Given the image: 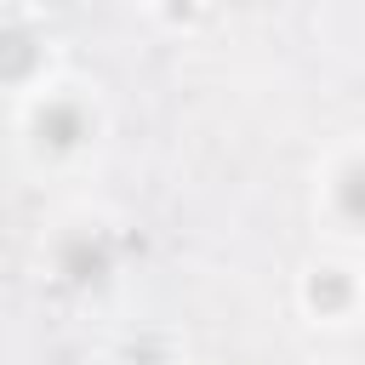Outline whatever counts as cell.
I'll use <instances>...</instances> for the list:
<instances>
[{
  "label": "cell",
  "mask_w": 365,
  "mask_h": 365,
  "mask_svg": "<svg viewBox=\"0 0 365 365\" xmlns=\"http://www.w3.org/2000/svg\"><path fill=\"white\" fill-rule=\"evenodd\" d=\"M336 205H342V217L365 222V165H348V171H342V182H336Z\"/></svg>",
  "instance_id": "3957f363"
},
{
  "label": "cell",
  "mask_w": 365,
  "mask_h": 365,
  "mask_svg": "<svg viewBox=\"0 0 365 365\" xmlns=\"http://www.w3.org/2000/svg\"><path fill=\"white\" fill-rule=\"evenodd\" d=\"M308 302H314V308H342V302H348V279L331 274V268L314 274V279H308Z\"/></svg>",
  "instance_id": "277c9868"
},
{
  "label": "cell",
  "mask_w": 365,
  "mask_h": 365,
  "mask_svg": "<svg viewBox=\"0 0 365 365\" xmlns=\"http://www.w3.org/2000/svg\"><path fill=\"white\" fill-rule=\"evenodd\" d=\"M57 268H63L74 285H91V279H103V274H108V251H103L97 240H86V234H80V240H68V245H63Z\"/></svg>",
  "instance_id": "7a4b0ae2"
},
{
  "label": "cell",
  "mask_w": 365,
  "mask_h": 365,
  "mask_svg": "<svg viewBox=\"0 0 365 365\" xmlns=\"http://www.w3.org/2000/svg\"><path fill=\"white\" fill-rule=\"evenodd\" d=\"M29 57H34V46H29V34H23V29H6V63H0V68H6L11 80H17V74L29 68Z\"/></svg>",
  "instance_id": "5b68a950"
},
{
  "label": "cell",
  "mask_w": 365,
  "mask_h": 365,
  "mask_svg": "<svg viewBox=\"0 0 365 365\" xmlns=\"http://www.w3.org/2000/svg\"><path fill=\"white\" fill-rule=\"evenodd\" d=\"M34 131H40V143L68 148V143H80V137H86V114H80L74 103H46V108H40V120H34Z\"/></svg>",
  "instance_id": "6da1fadb"
}]
</instances>
